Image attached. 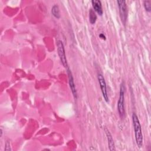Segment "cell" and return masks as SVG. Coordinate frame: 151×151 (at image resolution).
Here are the masks:
<instances>
[{"mask_svg":"<svg viewBox=\"0 0 151 151\" xmlns=\"http://www.w3.org/2000/svg\"><path fill=\"white\" fill-rule=\"evenodd\" d=\"M132 122H133V125L134 127L136 143L137 146L140 148V147H142L143 146V137L142 127H141L139 120L138 119L137 116L134 113L132 114Z\"/></svg>","mask_w":151,"mask_h":151,"instance_id":"cell-1","label":"cell"},{"mask_svg":"<svg viewBox=\"0 0 151 151\" xmlns=\"http://www.w3.org/2000/svg\"><path fill=\"white\" fill-rule=\"evenodd\" d=\"M124 92H125V87H124V83H122L120 86L119 98L117 101V110L121 119H123L125 116Z\"/></svg>","mask_w":151,"mask_h":151,"instance_id":"cell-2","label":"cell"},{"mask_svg":"<svg viewBox=\"0 0 151 151\" xmlns=\"http://www.w3.org/2000/svg\"><path fill=\"white\" fill-rule=\"evenodd\" d=\"M57 47L58 54L59 55L61 63H62L63 65L65 68H68L67 60L66 58L65 49H64V47L63 42L60 40H58L57 42Z\"/></svg>","mask_w":151,"mask_h":151,"instance_id":"cell-3","label":"cell"},{"mask_svg":"<svg viewBox=\"0 0 151 151\" xmlns=\"http://www.w3.org/2000/svg\"><path fill=\"white\" fill-rule=\"evenodd\" d=\"M120 12V17L122 23L125 25L127 18V7L126 2L125 1H117Z\"/></svg>","mask_w":151,"mask_h":151,"instance_id":"cell-4","label":"cell"},{"mask_svg":"<svg viewBox=\"0 0 151 151\" xmlns=\"http://www.w3.org/2000/svg\"><path fill=\"white\" fill-rule=\"evenodd\" d=\"M99 83L101 88V91L103 94V97L104 99V100L106 102L109 101V97L107 94V87H106V83L105 81V79L103 75L101 74H99L97 76Z\"/></svg>","mask_w":151,"mask_h":151,"instance_id":"cell-5","label":"cell"},{"mask_svg":"<svg viewBox=\"0 0 151 151\" xmlns=\"http://www.w3.org/2000/svg\"><path fill=\"white\" fill-rule=\"evenodd\" d=\"M67 74H68V83H69L70 88L71 89V91L72 92V94H73L74 97L75 99H77V90H76V86H75V84H74V78H73V77L72 73L68 68H67Z\"/></svg>","mask_w":151,"mask_h":151,"instance_id":"cell-6","label":"cell"},{"mask_svg":"<svg viewBox=\"0 0 151 151\" xmlns=\"http://www.w3.org/2000/svg\"><path fill=\"white\" fill-rule=\"evenodd\" d=\"M104 132L107 137V139L108 141V146H109V150L111 151H114L116 150L115 149V145H114V140L113 139V137L110 133V132H109V130L107 129V128L105 127L104 128Z\"/></svg>","mask_w":151,"mask_h":151,"instance_id":"cell-7","label":"cell"},{"mask_svg":"<svg viewBox=\"0 0 151 151\" xmlns=\"http://www.w3.org/2000/svg\"><path fill=\"white\" fill-rule=\"evenodd\" d=\"M91 4L94 12L97 13V14L101 16L103 13L101 2L99 0H93L91 1Z\"/></svg>","mask_w":151,"mask_h":151,"instance_id":"cell-8","label":"cell"},{"mask_svg":"<svg viewBox=\"0 0 151 151\" xmlns=\"http://www.w3.org/2000/svg\"><path fill=\"white\" fill-rule=\"evenodd\" d=\"M97 20V15L96 12L93 9H91L89 11V21L92 25L94 24Z\"/></svg>","mask_w":151,"mask_h":151,"instance_id":"cell-9","label":"cell"},{"mask_svg":"<svg viewBox=\"0 0 151 151\" xmlns=\"http://www.w3.org/2000/svg\"><path fill=\"white\" fill-rule=\"evenodd\" d=\"M51 13L52 15L56 18H60V9L58 6L57 5H54L52 6L51 9Z\"/></svg>","mask_w":151,"mask_h":151,"instance_id":"cell-10","label":"cell"},{"mask_svg":"<svg viewBox=\"0 0 151 151\" xmlns=\"http://www.w3.org/2000/svg\"><path fill=\"white\" fill-rule=\"evenodd\" d=\"M143 6L145 10L147 12H150L151 11V1H145L143 2Z\"/></svg>","mask_w":151,"mask_h":151,"instance_id":"cell-11","label":"cell"},{"mask_svg":"<svg viewBox=\"0 0 151 151\" xmlns=\"http://www.w3.org/2000/svg\"><path fill=\"white\" fill-rule=\"evenodd\" d=\"M5 150H11V148H10V143L9 141H6L5 143Z\"/></svg>","mask_w":151,"mask_h":151,"instance_id":"cell-12","label":"cell"},{"mask_svg":"<svg viewBox=\"0 0 151 151\" xmlns=\"http://www.w3.org/2000/svg\"><path fill=\"white\" fill-rule=\"evenodd\" d=\"M99 37L101 38V39H103V40H106V37H105V35L103 34H102V33H101L100 35H99Z\"/></svg>","mask_w":151,"mask_h":151,"instance_id":"cell-13","label":"cell"},{"mask_svg":"<svg viewBox=\"0 0 151 151\" xmlns=\"http://www.w3.org/2000/svg\"><path fill=\"white\" fill-rule=\"evenodd\" d=\"M2 129H1V137L2 136Z\"/></svg>","mask_w":151,"mask_h":151,"instance_id":"cell-14","label":"cell"}]
</instances>
